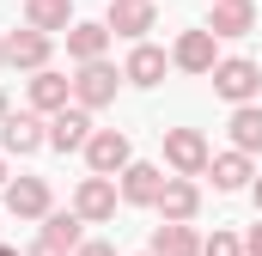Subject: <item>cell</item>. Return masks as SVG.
<instances>
[{
    "label": "cell",
    "mask_w": 262,
    "mask_h": 256,
    "mask_svg": "<svg viewBox=\"0 0 262 256\" xmlns=\"http://www.w3.org/2000/svg\"><path fill=\"white\" fill-rule=\"evenodd\" d=\"M159 146H165V171L171 177H207V159H213V146H207V134L201 128H159Z\"/></svg>",
    "instance_id": "obj_1"
},
{
    "label": "cell",
    "mask_w": 262,
    "mask_h": 256,
    "mask_svg": "<svg viewBox=\"0 0 262 256\" xmlns=\"http://www.w3.org/2000/svg\"><path fill=\"white\" fill-rule=\"evenodd\" d=\"M67 79H73V104H79V110H92V116H98V110H110V104H116V92H122V67L110 61V55H104V61L73 67Z\"/></svg>",
    "instance_id": "obj_2"
},
{
    "label": "cell",
    "mask_w": 262,
    "mask_h": 256,
    "mask_svg": "<svg viewBox=\"0 0 262 256\" xmlns=\"http://www.w3.org/2000/svg\"><path fill=\"white\" fill-rule=\"evenodd\" d=\"M213 79V92L238 110V104H262V61H250V55H220V67L207 73Z\"/></svg>",
    "instance_id": "obj_3"
},
{
    "label": "cell",
    "mask_w": 262,
    "mask_h": 256,
    "mask_svg": "<svg viewBox=\"0 0 262 256\" xmlns=\"http://www.w3.org/2000/svg\"><path fill=\"white\" fill-rule=\"evenodd\" d=\"M128 165H134L128 128H98V134L85 140V171H92V177H122Z\"/></svg>",
    "instance_id": "obj_4"
},
{
    "label": "cell",
    "mask_w": 262,
    "mask_h": 256,
    "mask_svg": "<svg viewBox=\"0 0 262 256\" xmlns=\"http://www.w3.org/2000/svg\"><path fill=\"white\" fill-rule=\"evenodd\" d=\"M171 67L177 73H189V79H207L213 67H220V37L195 25V31H177V43H171Z\"/></svg>",
    "instance_id": "obj_5"
},
{
    "label": "cell",
    "mask_w": 262,
    "mask_h": 256,
    "mask_svg": "<svg viewBox=\"0 0 262 256\" xmlns=\"http://www.w3.org/2000/svg\"><path fill=\"white\" fill-rule=\"evenodd\" d=\"M67 104H73V79H67L61 67H43V73L25 79V110H31V116L49 122V116H61Z\"/></svg>",
    "instance_id": "obj_6"
},
{
    "label": "cell",
    "mask_w": 262,
    "mask_h": 256,
    "mask_svg": "<svg viewBox=\"0 0 262 256\" xmlns=\"http://www.w3.org/2000/svg\"><path fill=\"white\" fill-rule=\"evenodd\" d=\"M67 207H73L85 226H110V220H116V207H122V195H116V177H79Z\"/></svg>",
    "instance_id": "obj_7"
},
{
    "label": "cell",
    "mask_w": 262,
    "mask_h": 256,
    "mask_svg": "<svg viewBox=\"0 0 262 256\" xmlns=\"http://www.w3.org/2000/svg\"><path fill=\"white\" fill-rule=\"evenodd\" d=\"M0 201H6L12 220H37V226L55 214V189H49V177H12V183L0 189Z\"/></svg>",
    "instance_id": "obj_8"
},
{
    "label": "cell",
    "mask_w": 262,
    "mask_h": 256,
    "mask_svg": "<svg viewBox=\"0 0 262 256\" xmlns=\"http://www.w3.org/2000/svg\"><path fill=\"white\" fill-rule=\"evenodd\" d=\"M104 31L128 37V43H146V31H159V0H110L104 6Z\"/></svg>",
    "instance_id": "obj_9"
},
{
    "label": "cell",
    "mask_w": 262,
    "mask_h": 256,
    "mask_svg": "<svg viewBox=\"0 0 262 256\" xmlns=\"http://www.w3.org/2000/svg\"><path fill=\"white\" fill-rule=\"evenodd\" d=\"M165 165H152V159H134L128 171L116 177V195H122V207H159V195H165Z\"/></svg>",
    "instance_id": "obj_10"
},
{
    "label": "cell",
    "mask_w": 262,
    "mask_h": 256,
    "mask_svg": "<svg viewBox=\"0 0 262 256\" xmlns=\"http://www.w3.org/2000/svg\"><path fill=\"white\" fill-rule=\"evenodd\" d=\"M43 146H49V122H43V116L12 110V116L0 122V153H6V159H31V153H43Z\"/></svg>",
    "instance_id": "obj_11"
},
{
    "label": "cell",
    "mask_w": 262,
    "mask_h": 256,
    "mask_svg": "<svg viewBox=\"0 0 262 256\" xmlns=\"http://www.w3.org/2000/svg\"><path fill=\"white\" fill-rule=\"evenodd\" d=\"M165 73H171V49H159V43H128L122 86H134V92H152V86H165Z\"/></svg>",
    "instance_id": "obj_12"
},
{
    "label": "cell",
    "mask_w": 262,
    "mask_h": 256,
    "mask_svg": "<svg viewBox=\"0 0 262 256\" xmlns=\"http://www.w3.org/2000/svg\"><path fill=\"white\" fill-rule=\"evenodd\" d=\"M159 226H195L201 214V183L195 177H165V195H159Z\"/></svg>",
    "instance_id": "obj_13"
},
{
    "label": "cell",
    "mask_w": 262,
    "mask_h": 256,
    "mask_svg": "<svg viewBox=\"0 0 262 256\" xmlns=\"http://www.w3.org/2000/svg\"><path fill=\"white\" fill-rule=\"evenodd\" d=\"M256 25H262L256 0H213V6H207V31H213L220 43H238V37H250Z\"/></svg>",
    "instance_id": "obj_14"
},
{
    "label": "cell",
    "mask_w": 262,
    "mask_h": 256,
    "mask_svg": "<svg viewBox=\"0 0 262 256\" xmlns=\"http://www.w3.org/2000/svg\"><path fill=\"white\" fill-rule=\"evenodd\" d=\"M55 61V37H43V31H6V67H18V73H43V67Z\"/></svg>",
    "instance_id": "obj_15"
},
{
    "label": "cell",
    "mask_w": 262,
    "mask_h": 256,
    "mask_svg": "<svg viewBox=\"0 0 262 256\" xmlns=\"http://www.w3.org/2000/svg\"><path fill=\"white\" fill-rule=\"evenodd\" d=\"M92 134H98L92 128V110H79V104H67L61 116H49V146L55 153H85Z\"/></svg>",
    "instance_id": "obj_16"
},
{
    "label": "cell",
    "mask_w": 262,
    "mask_h": 256,
    "mask_svg": "<svg viewBox=\"0 0 262 256\" xmlns=\"http://www.w3.org/2000/svg\"><path fill=\"white\" fill-rule=\"evenodd\" d=\"M207 177H213V189H220V195H238V189H250V183H256V159H244V153H232V146H226V153H213V159H207Z\"/></svg>",
    "instance_id": "obj_17"
},
{
    "label": "cell",
    "mask_w": 262,
    "mask_h": 256,
    "mask_svg": "<svg viewBox=\"0 0 262 256\" xmlns=\"http://www.w3.org/2000/svg\"><path fill=\"white\" fill-rule=\"evenodd\" d=\"M110 55V31H104V18H79L73 31H67V61L85 67V61H104Z\"/></svg>",
    "instance_id": "obj_18"
},
{
    "label": "cell",
    "mask_w": 262,
    "mask_h": 256,
    "mask_svg": "<svg viewBox=\"0 0 262 256\" xmlns=\"http://www.w3.org/2000/svg\"><path fill=\"white\" fill-rule=\"evenodd\" d=\"M25 25L43 37H67L79 18H73V0H25Z\"/></svg>",
    "instance_id": "obj_19"
},
{
    "label": "cell",
    "mask_w": 262,
    "mask_h": 256,
    "mask_svg": "<svg viewBox=\"0 0 262 256\" xmlns=\"http://www.w3.org/2000/svg\"><path fill=\"white\" fill-rule=\"evenodd\" d=\"M226 134H232V153L256 159L262 153V104H238V110L226 116Z\"/></svg>",
    "instance_id": "obj_20"
},
{
    "label": "cell",
    "mask_w": 262,
    "mask_h": 256,
    "mask_svg": "<svg viewBox=\"0 0 262 256\" xmlns=\"http://www.w3.org/2000/svg\"><path fill=\"white\" fill-rule=\"evenodd\" d=\"M37 238H43V244H55V250H79V244H85V220H79V214H73V207H55V214H49V220H43V226H37Z\"/></svg>",
    "instance_id": "obj_21"
},
{
    "label": "cell",
    "mask_w": 262,
    "mask_h": 256,
    "mask_svg": "<svg viewBox=\"0 0 262 256\" xmlns=\"http://www.w3.org/2000/svg\"><path fill=\"white\" fill-rule=\"evenodd\" d=\"M152 256H201V232L195 226H152Z\"/></svg>",
    "instance_id": "obj_22"
},
{
    "label": "cell",
    "mask_w": 262,
    "mask_h": 256,
    "mask_svg": "<svg viewBox=\"0 0 262 256\" xmlns=\"http://www.w3.org/2000/svg\"><path fill=\"white\" fill-rule=\"evenodd\" d=\"M201 256H244V232L213 226V238H201Z\"/></svg>",
    "instance_id": "obj_23"
},
{
    "label": "cell",
    "mask_w": 262,
    "mask_h": 256,
    "mask_svg": "<svg viewBox=\"0 0 262 256\" xmlns=\"http://www.w3.org/2000/svg\"><path fill=\"white\" fill-rule=\"evenodd\" d=\"M244 256H262V214L244 226Z\"/></svg>",
    "instance_id": "obj_24"
},
{
    "label": "cell",
    "mask_w": 262,
    "mask_h": 256,
    "mask_svg": "<svg viewBox=\"0 0 262 256\" xmlns=\"http://www.w3.org/2000/svg\"><path fill=\"white\" fill-rule=\"evenodd\" d=\"M73 256H116V244H104V238H85Z\"/></svg>",
    "instance_id": "obj_25"
},
{
    "label": "cell",
    "mask_w": 262,
    "mask_h": 256,
    "mask_svg": "<svg viewBox=\"0 0 262 256\" xmlns=\"http://www.w3.org/2000/svg\"><path fill=\"white\" fill-rule=\"evenodd\" d=\"M25 256H67V250H55V244H43V238H31V250Z\"/></svg>",
    "instance_id": "obj_26"
},
{
    "label": "cell",
    "mask_w": 262,
    "mask_h": 256,
    "mask_svg": "<svg viewBox=\"0 0 262 256\" xmlns=\"http://www.w3.org/2000/svg\"><path fill=\"white\" fill-rule=\"evenodd\" d=\"M6 183H12V159L0 153V189H6Z\"/></svg>",
    "instance_id": "obj_27"
},
{
    "label": "cell",
    "mask_w": 262,
    "mask_h": 256,
    "mask_svg": "<svg viewBox=\"0 0 262 256\" xmlns=\"http://www.w3.org/2000/svg\"><path fill=\"white\" fill-rule=\"evenodd\" d=\"M250 201H256V214H262V171H256V183H250Z\"/></svg>",
    "instance_id": "obj_28"
},
{
    "label": "cell",
    "mask_w": 262,
    "mask_h": 256,
    "mask_svg": "<svg viewBox=\"0 0 262 256\" xmlns=\"http://www.w3.org/2000/svg\"><path fill=\"white\" fill-rule=\"evenodd\" d=\"M6 116H12V98H6V86H0V122H6Z\"/></svg>",
    "instance_id": "obj_29"
},
{
    "label": "cell",
    "mask_w": 262,
    "mask_h": 256,
    "mask_svg": "<svg viewBox=\"0 0 262 256\" xmlns=\"http://www.w3.org/2000/svg\"><path fill=\"white\" fill-rule=\"evenodd\" d=\"M0 256H25V250H18V244H0Z\"/></svg>",
    "instance_id": "obj_30"
},
{
    "label": "cell",
    "mask_w": 262,
    "mask_h": 256,
    "mask_svg": "<svg viewBox=\"0 0 262 256\" xmlns=\"http://www.w3.org/2000/svg\"><path fill=\"white\" fill-rule=\"evenodd\" d=\"M0 67H6V37H0Z\"/></svg>",
    "instance_id": "obj_31"
},
{
    "label": "cell",
    "mask_w": 262,
    "mask_h": 256,
    "mask_svg": "<svg viewBox=\"0 0 262 256\" xmlns=\"http://www.w3.org/2000/svg\"><path fill=\"white\" fill-rule=\"evenodd\" d=\"M134 256H152V250H134Z\"/></svg>",
    "instance_id": "obj_32"
},
{
    "label": "cell",
    "mask_w": 262,
    "mask_h": 256,
    "mask_svg": "<svg viewBox=\"0 0 262 256\" xmlns=\"http://www.w3.org/2000/svg\"><path fill=\"white\" fill-rule=\"evenodd\" d=\"M207 6H213V0H207Z\"/></svg>",
    "instance_id": "obj_33"
}]
</instances>
